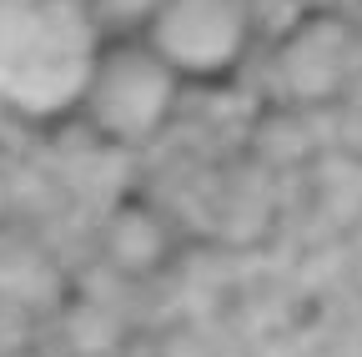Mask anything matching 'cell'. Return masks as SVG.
Masks as SVG:
<instances>
[{"label": "cell", "instance_id": "obj_1", "mask_svg": "<svg viewBox=\"0 0 362 357\" xmlns=\"http://www.w3.org/2000/svg\"><path fill=\"white\" fill-rule=\"evenodd\" d=\"M101 40L86 0H0V106L25 121L76 116Z\"/></svg>", "mask_w": 362, "mask_h": 357}, {"label": "cell", "instance_id": "obj_2", "mask_svg": "<svg viewBox=\"0 0 362 357\" xmlns=\"http://www.w3.org/2000/svg\"><path fill=\"white\" fill-rule=\"evenodd\" d=\"M181 91L187 81L151 51L146 35H106L76 116L106 146H146L171 126Z\"/></svg>", "mask_w": 362, "mask_h": 357}, {"label": "cell", "instance_id": "obj_3", "mask_svg": "<svg viewBox=\"0 0 362 357\" xmlns=\"http://www.w3.org/2000/svg\"><path fill=\"white\" fill-rule=\"evenodd\" d=\"M362 71V30L352 11L337 6H297V16L267 46V86L282 106L312 111L347 96Z\"/></svg>", "mask_w": 362, "mask_h": 357}, {"label": "cell", "instance_id": "obj_4", "mask_svg": "<svg viewBox=\"0 0 362 357\" xmlns=\"http://www.w3.org/2000/svg\"><path fill=\"white\" fill-rule=\"evenodd\" d=\"M257 0H161L141 35L187 86H221L257 51Z\"/></svg>", "mask_w": 362, "mask_h": 357}, {"label": "cell", "instance_id": "obj_5", "mask_svg": "<svg viewBox=\"0 0 362 357\" xmlns=\"http://www.w3.org/2000/svg\"><path fill=\"white\" fill-rule=\"evenodd\" d=\"M101 247H106V257H111L116 272L151 277V272H161L166 257H171V221L151 201H141V197L116 201V211L106 216Z\"/></svg>", "mask_w": 362, "mask_h": 357}, {"label": "cell", "instance_id": "obj_6", "mask_svg": "<svg viewBox=\"0 0 362 357\" xmlns=\"http://www.w3.org/2000/svg\"><path fill=\"white\" fill-rule=\"evenodd\" d=\"M86 6L106 35H141L161 11V0H86Z\"/></svg>", "mask_w": 362, "mask_h": 357}, {"label": "cell", "instance_id": "obj_7", "mask_svg": "<svg viewBox=\"0 0 362 357\" xmlns=\"http://www.w3.org/2000/svg\"><path fill=\"white\" fill-rule=\"evenodd\" d=\"M257 6H312V0H257Z\"/></svg>", "mask_w": 362, "mask_h": 357}, {"label": "cell", "instance_id": "obj_8", "mask_svg": "<svg viewBox=\"0 0 362 357\" xmlns=\"http://www.w3.org/2000/svg\"><path fill=\"white\" fill-rule=\"evenodd\" d=\"M352 21H357V30H362V0H352Z\"/></svg>", "mask_w": 362, "mask_h": 357}]
</instances>
